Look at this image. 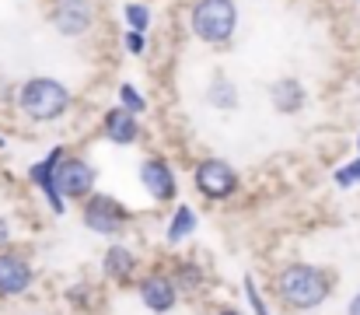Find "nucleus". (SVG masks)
I'll return each mask as SVG.
<instances>
[{
	"label": "nucleus",
	"mask_w": 360,
	"mask_h": 315,
	"mask_svg": "<svg viewBox=\"0 0 360 315\" xmlns=\"http://www.w3.org/2000/svg\"><path fill=\"white\" fill-rule=\"evenodd\" d=\"M269 102H273L276 112L294 116V112H301V109H304L308 92H304V85H301L297 78H276V81L269 85Z\"/></svg>",
	"instance_id": "13"
},
{
	"label": "nucleus",
	"mask_w": 360,
	"mask_h": 315,
	"mask_svg": "<svg viewBox=\"0 0 360 315\" xmlns=\"http://www.w3.org/2000/svg\"><path fill=\"white\" fill-rule=\"evenodd\" d=\"M207 102L214 105V109H224V112L238 109V88H235V81L224 78V74H217L210 81V88H207Z\"/></svg>",
	"instance_id": "16"
},
{
	"label": "nucleus",
	"mask_w": 360,
	"mask_h": 315,
	"mask_svg": "<svg viewBox=\"0 0 360 315\" xmlns=\"http://www.w3.org/2000/svg\"><path fill=\"white\" fill-rule=\"evenodd\" d=\"M95 183H98V168L88 158L63 154L56 161V190H60L63 200H84V197H91Z\"/></svg>",
	"instance_id": "6"
},
{
	"label": "nucleus",
	"mask_w": 360,
	"mask_h": 315,
	"mask_svg": "<svg viewBox=\"0 0 360 315\" xmlns=\"http://www.w3.org/2000/svg\"><path fill=\"white\" fill-rule=\"evenodd\" d=\"M49 21H53V28H56L60 35L81 39V35L91 32V25H95V0H53Z\"/></svg>",
	"instance_id": "7"
},
{
	"label": "nucleus",
	"mask_w": 360,
	"mask_h": 315,
	"mask_svg": "<svg viewBox=\"0 0 360 315\" xmlns=\"http://www.w3.org/2000/svg\"><path fill=\"white\" fill-rule=\"evenodd\" d=\"M193 186H196L207 200H231V197L238 193L241 179L231 161H224V158H203V161L193 168Z\"/></svg>",
	"instance_id": "5"
},
{
	"label": "nucleus",
	"mask_w": 360,
	"mask_h": 315,
	"mask_svg": "<svg viewBox=\"0 0 360 315\" xmlns=\"http://www.w3.org/2000/svg\"><path fill=\"white\" fill-rule=\"evenodd\" d=\"M189 28L207 46L231 42V35L238 28V7H235V0H196L193 11H189Z\"/></svg>",
	"instance_id": "3"
},
{
	"label": "nucleus",
	"mask_w": 360,
	"mask_h": 315,
	"mask_svg": "<svg viewBox=\"0 0 360 315\" xmlns=\"http://www.w3.org/2000/svg\"><path fill=\"white\" fill-rule=\"evenodd\" d=\"M140 186L158 204H168V200L179 197V179H175V172L165 158H143L140 161Z\"/></svg>",
	"instance_id": "8"
},
{
	"label": "nucleus",
	"mask_w": 360,
	"mask_h": 315,
	"mask_svg": "<svg viewBox=\"0 0 360 315\" xmlns=\"http://www.w3.org/2000/svg\"><path fill=\"white\" fill-rule=\"evenodd\" d=\"M0 147H4V137H0Z\"/></svg>",
	"instance_id": "25"
},
{
	"label": "nucleus",
	"mask_w": 360,
	"mask_h": 315,
	"mask_svg": "<svg viewBox=\"0 0 360 315\" xmlns=\"http://www.w3.org/2000/svg\"><path fill=\"white\" fill-rule=\"evenodd\" d=\"M136 291H140L143 309H150V312H158V315H168L179 305V288H175V280L168 273H147Z\"/></svg>",
	"instance_id": "11"
},
{
	"label": "nucleus",
	"mask_w": 360,
	"mask_h": 315,
	"mask_svg": "<svg viewBox=\"0 0 360 315\" xmlns=\"http://www.w3.org/2000/svg\"><path fill=\"white\" fill-rule=\"evenodd\" d=\"M122 18H126V25H129L133 32H147V25H150V7H147V4H126V7H122Z\"/></svg>",
	"instance_id": "17"
},
{
	"label": "nucleus",
	"mask_w": 360,
	"mask_h": 315,
	"mask_svg": "<svg viewBox=\"0 0 360 315\" xmlns=\"http://www.w3.org/2000/svg\"><path fill=\"white\" fill-rule=\"evenodd\" d=\"M347 315H360V291L350 298V305H347Z\"/></svg>",
	"instance_id": "23"
},
{
	"label": "nucleus",
	"mask_w": 360,
	"mask_h": 315,
	"mask_svg": "<svg viewBox=\"0 0 360 315\" xmlns=\"http://www.w3.org/2000/svg\"><path fill=\"white\" fill-rule=\"evenodd\" d=\"M35 270L21 252H0V298H18L32 288Z\"/></svg>",
	"instance_id": "10"
},
{
	"label": "nucleus",
	"mask_w": 360,
	"mask_h": 315,
	"mask_svg": "<svg viewBox=\"0 0 360 315\" xmlns=\"http://www.w3.org/2000/svg\"><path fill=\"white\" fill-rule=\"evenodd\" d=\"M63 154H67L63 147H53L42 161H35V165L28 168V179L35 183V190H42L46 204H49V210H53L56 217L67 210V200H63V197H60V190H56V161H60Z\"/></svg>",
	"instance_id": "9"
},
{
	"label": "nucleus",
	"mask_w": 360,
	"mask_h": 315,
	"mask_svg": "<svg viewBox=\"0 0 360 315\" xmlns=\"http://www.w3.org/2000/svg\"><path fill=\"white\" fill-rule=\"evenodd\" d=\"M102 126H105V140H109V144L129 147V144L140 140V123H136V116H133L129 109H122V105H116V109L105 112Z\"/></svg>",
	"instance_id": "12"
},
{
	"label": "nucleus",
	"mask_w": 360,
	"mask_h": 315,
	"mask_svg": "<svg viewBox=\"0 0 360 315\" xmlns=\"http://www.w3.org/2000/svg\"><path fill=\"white\" fill-rule=\"evenodd\" d=\"M336 186H343V190H350V186H360V158L357 161H350V165H343V168H336Z\"/></svg>",
	"instance_id": "19"
},
{
	"label": "nucleus",
	"mask_w": 360,
	"mask_h": 315,
	"mask_svg": "<svg viewBox=\"0 0 360 315\" xmlns=\"http://www.w3.org/2000/svg\"><path fill=\"white\" fill-rule=\"evenodd\" d=\"M81 221H84L88 231H95L102 238H116L129 224V210L122 207L116 197H109V193H91V197H84Z\"/></svg>",
	"instance_id": "4"
},
{
	"label": "nucleus",
	"mask_w": 360,
	"mask_h": 315,
	"mask_svg": "<svg viewBox=\"0 0 360 315\" xmlns=\"http://www.w3.org/2000/svg\"><path fill=\"white\" fill-rule=\"evenodd\" d=\"M357 147H360V140H357Z\"/></svg>",
	"instance_id": "26"
},
{
	"label": "nucleus",
	"mask_w": 360,
	"mask_h": 315,
	"mask_svg": "<svg viewBox=\"0 0 360 315\" xmlns=\"http://www.w3.org/2000/svg\"><path fill=\"white\" fill-rule=\"evenodd\" d=\"M122 42H126V53H133V56H143V46H147V42H143V32H133V28H126V39H122Z\"/></svg>",
	"instance_id": "21"
},
{
	"label": "nucleus",
	"mask_w": 360,
	"mask_h": 315,
	"mask_svg": "<svg viewBox=\"0 0 360 315\" xmlns=\"http://www.w3.org/2000/svg\"><path fill=\"white\" fill-rule=\"evenodd\" d=\"M276 295L287 309L311 312V309L326 305V298L333 295V277H329V270H322L315 263H290L276 273Z\"/></svg>",
	"instance_id": "1"
},
{
	"label": "nucleus",
	"mask_w": 360,
	"mask_h": 315,
	"mask_svg": "<svg viewBox=\"0 0 360 315\" xmlns=\"http://www.w3.org/2000/svg\"><path fill=\"white\" fill-rule=\"evenodd\" d=\"M217 315H245V312H238V309H221Z\"/></svg>",
	"instance_id": "24"
},
{
	"label": "nucleus",
	"mask_w": 360,
	"mask_h": 315,
	"mask_svg": "<svg viewBox=\"0 0 360 315\" xmlns=\"http://www.w3.org/2000/svg\"><path fill=\"white\" fill-rule=\"evenodd\" d=\"M245 295H248V305H252V312L255 315H273L269 309H266V302H262V295H259V288H255L252 277H245Z\"/></svg>",
	"instance_id": "20"
},
{
	"label": "nucleus",
	"mask_w": 360,
	"mask_h": 315,
	"mask_svg": "<svg viewBox=\"0 0 360 315\" xmlns=\"http://www.w3.org/2000/svg\"><path fill=\"white\" fill-rule=\"evenodd\" d=\"M7 242H11V224H7V221L0 217V249H4Z\"/></svg>",
	"instance_id": "22"
},
{
	"label": "nucleus",
	"mask_w": 360,
	"mask_h": 315,
	"mask_svg": "<svg viewBox=\"0 0 360 315\" xmlns=\"http://www.w3.org/2000/svg\"><path fill=\"white\" fill-rule=\"evenodd\" d=\"M70 105H74L70 88L60 85L56 78H28L18 88V109L32 123H53V119L67 116Z\"/></svg>",
	"instance_id": "2"
},
{
	"label": "nucleus",
	"mask_w": 360,
	"mask_h": 315,
	"mask_svg": "<svg viewBox=\"0 0 360 315\" xmlns=\"http://www.w3.org/2000/svg\"><path fill=\"white\" fill-rule=\"evenodd\" d=\"M102 270H105V277L109 280H116V284H129L133 280V273H136V252L129 249V245H109L105 249V256H102Z\"/></svg>",
	"instance_id": "14"
},
{
	"label": "nucleus",
	"mask_w": 360,
	"mask_h": 315,
	"mask_svg": "<svg viewBox=\"0 0 360 315\" xmlns=\"http://www.w3.org/2000/svg\"><path fill=\"white\" fill-rule=\"evenodd\" d=\"M196 224H200V221H196V210L186 207V204H179L175 214L168 217V231H165V238H168L172 245H179L182 238H189V235L196 231Z\"/></svg>",
	"instance_id": "15"
},
{
	"label": "nucleus",
	"mask_w": 360,
	"mask_h": 315,
	"mask_svg": "<svg viewBox=\"0 0 360 315\" xmlns=\"http://www.w3.org/2000/svg\"><path fill=\"white\" fill-rule=\"evenodd\" d=\"M120 105L122 109H129L133 116H140L143 109H147V102H143V95L133 88V85H120Z\"/></svg>",
	"instance_id": "18"
}]
</instances>
